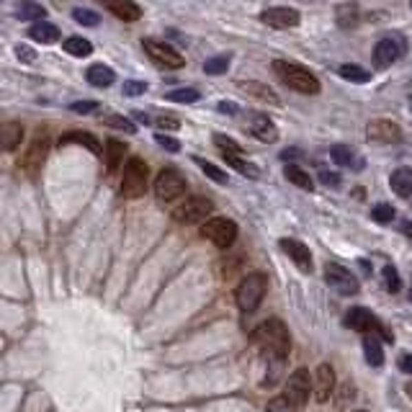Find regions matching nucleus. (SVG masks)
Listing matches in <instances>:
<instances>
[{
    "mask_svg": "<svg viewBox=\"0 0 412 412\" xmlns=\"http://www.w3.org/2000/svg\"><path fill=\"white\" fill-rule=\"evenodd\" d=\"M299 10L286 8V6H276V8H268L260 13V21L271 29H294L299 26Z\"/></svg>",
    "mask_w": 412,
    "mask_h": 412,
    "instance_id": "17",
    "label": "nucleus"
},
{
    "mask_svg": "<svg viewBox=\"0 0 412 412\" xmlns=\"http://www.w3.org/2000/svg\"><path fill=\"white\" fill-rule=\"evenodd\" d=\"M404 50H407V47H404V41L400 39V37H384V39L376 41V47H373V54H371L373 68H379V70L392 68L394 62L404 54Z\"/></svg>",
    "mask_w": 412,
    "mask_h": 412,
    "instance_id": "11",
    "label": "nucleus"
},
{
    "mask_svg": "<svg viewBox=\"0 0 412 412\" xmlns=\"http://www.w3.org/2000/svg\"><path fill=\"white\" fill-rule=\"evenodd\" d=\"M371 219L379 225H389L394 219V206L392 204H376L371 209Z\"/></svg>",
    "mask_w": 412,
    "mask_h": 412,
    "instance_id": "42",
    "label": "nucleus"
},
{
    "mask_svg": "<svg viewBox=\"0 0 412 412\" xmlns=\"http://www.w3.org/2000/svg\"><path fill=\"white\" fill-rule=\"evenodd\" d=\"M296 157H302V150L289 147V150H284V152H281V160H284V163H289V160H296Z\"/></svg>",
    "mask_w": 412,
    "mask_h": 412,
    "instance_id": "52",
    "label": "nucleus"
},
{
    "mask_svg": "<svg viewBox=\"0 0 412 412\" xmlns=\"http://www.w3.org/2000/svg\"><path fill=\"white\" fill-rule=\"evenodd\" d=\"M101 6H106L121 21H137L142 16V8H139L134 0H101Z\"/></svg>",
    "mask_w": 412,
    "mask_h": 412,
    "instance_id": "20",
    "label": "nucleus"
},
{
    "mask_svg": "<svg viewBox=\"0 0 412 412\" xmlns=\"http://www.w3.org/2000/svg\"><path fill=\"white\" fill-rule=\"evenodd\" d=\"M85 80H88L90 85H96V88H108V85L116 80V75H114V70L111 68L96 62V65H90V68L85 70Z\"/></svg>",
    "mask_w": 412,
    "mask_h": 412,
    "instance_id": "25",
    "label": "nucleus"
},
{
    "mask_svg": "<svg viewBox=\"0 0 412 412\" xmlns=\"http://www.w3.org/2000/svg\"><path fill=\"white\" fill-rule=\"evenodd\" d=\"M16 16H19L21 21H44V16H47V10H44V6H39L37 0H23V3H19V10H16Z\"/></svg>",
    "mask_w": 412,
    "mask_h": 412,
    "instance_id": "30",
    "label": "nucleus"
},
{
    "mask_svg": "<svg viewBox=\"0 0 412 412\" xmlns=\"http://www.w3.org/2000/svg\"><path fill=\"white\" fill-rule=\"evenodd\" d=\"M410 6H412V0H410Z\"/></svg>",
    "mask_w": 412,
    "mask_h": 412,
    "instance_id": "57",
    "label": "nucleus"
},
{
    "mask_svg": "<svg viewBox=\"0 0 412 412\" xmlns=\"http://www.w3.org/2000/svg\"><path fill=\"white\" fill-rule=\"evenodd\" d=\"M245 127H247V132H250L256 139H260V142H268V145H271V142L278 139V129H276V124L271 121V116H265V114H260V111H247Z\"/></svg>",
    "mask_w": 412,
    "mask_h": 412,
    "instance_id": "14",
    "label": "nucleus"
},
{
    "mask_svg": "<svg viewBox=\"0 0 412 412\" xmlns=\"http://www.w3.org/2000/svg\"><path fill=\"white\" fill-rule=\"evenodd\" d=\"M142 47L147 52V57L155 62L157 68H165V70H178L186 65V59L183 54L176 50V47H170L165 41H157V39H145L142 41Z\"/></svg>",
    "mask_w": 412,
    "mask_h": 412,
    "instance_id": "10",
    "label": "nucleus"
},
{
    "mask_svg": "<svg viewBox=\"0 0 412 412\" xmlns=\"http://www.w3.org/2000/svg\"><path fill=\"white\" fill-rule=\"evenodd\" d=\"M410 302H412V289H410Z\"/></svg>",
    "mask_w": 412,
    "mask_h": 412,
    "instance_id": "54",
    "label": "nucleus"
},
{
    "mask_svg": "<svg viewBox=\"0 0 412 412\" xmlns=\"http://www.w3.org/2000/svg\"><path fill=\"white\" fill-rule=\"evenodd\" d=\"M150 186V170L142 157H129L121 178V194L127 198H142Z\"/></svg>",
    "mask_w": 412,
    "mask_h": 412,
    "instance_id": "4",
    "label": "nucleus"
},
{
    "mask_svg": "<svg viewBox=\"0 0 412 412\" xmlns=\"http://www.w3.org/2000/svg\"><path fill=\"white\" fill-rule=\"evenodd\" d=\"M284 176L289 178V181H291L296 188H302V191H312V188H314L312 178L307 176V170H302L299 165H291V163H289V165H286V170H284Z\"/></svg>",
    "mask_w": 412,
    "mask_h": 412,
    "instance_id": "32",
    "label": "nucleus"
},
{
    "mask_svg": "<svg viewBox=\"0 0 412 412\" xmlns=\"http://www.w3.org/2000/svg\"><path fill=\"white\" fill-rule=\"evenodd\" d=\"M29 37L34 41H41V44H52V41L59 39V29L50 21H37L29 29Z\"/></svg>",
    "mask_w": 412,
    "mask_h": 412,
    "instance_id": "27",
    "label": "nucleus"
},
{
    "mask_svg": "<svg viewBox=\"0 0 412 412\" xmlns=\"http://www.w3.org/2000/svg\"><path fill=\"white\" fill-rule=\"evenodd\" d=\"M47 155H50V137L44 132H37V137L31 139L26 157H23V170L29 176H37L41 170V165L47 163Z\"/></svg>",
    "mask_w": 412,
    "mask_h": 412,
    "instance_id": "12",
    "label": "nucleus"
},
{
    "mask_svg": "<svg viewBox=\"0 0 412 412\" xmlns=\"http://www.w3.org/2000/svg\"><path fill=\"white\" fill-rule=\"evenodd\" d=\"M59 145H83L93 155H101V142L93 134H88V132H68V134L59 137Z\"/></svg>",
    "mask_w": 412,
    "mask_h": 412,
    "instance_id": "26",
    "label": "nucleus"
},
{
    "mask_svg": "<svg viewBox=\"0 0 412 412\" xmlns=\"http://www.w3.org/2000/svg\"><path fill=\"white\" fill-rule=\"evenodd\" d=\"M330 157H333L335 165L351 167V170H361V167L366 165V160L356 157V150L348 147V145H333V150H330Z\"/></svg>",
    "mask_w": 412,
    "mask_h": 412,
    "instance_id": "21",
    "label": "nucleus"
},
{
    "mask_svg": "<svg viewBox=\"0 0 412 412\" xmlns=\"http://www.w3.org/2000/svg\"><path fill=\"white\" fill-rule=\"evenodd\" d=\"M23 139V129H21L19 121H6L0 127V152H10L16 150Z\"/></svg>",
    "mask_w": 412,
    "mask_h": 412,
    "instance_id": "22",
    "label": "nucleus"
},
{
    "mask_svg": "<svg viewBox=\"0 0 412 412\" xmlns=\"http://www.w3.org/2000/svg\"><path fill=\"white\" fill-rule=\"evenodd\" d=\"M410 103H412V96H410Z\"/></svg>",
    "mask_w": 412,
    "mask_h": 412,
    "instance_id": "56",
    "label": "nucleus"
},
{
    "mask_svg": "<svg viewBox=\"0 0 412 412\" xmlns=\"http://www.w3.org/2000/svg\"><path fill=\"white\" fill-rule=\"evenodd\" d=\"M271 68H274V75L284 83L286 88L296 90V93H305V96L320 93V80L314 78L307 68H302V65L286 62V59H276Z\"/></svg>",
    "mask_w": 412,
    "mask_h": 412,
    "instance_id": "2",
    "label": "nucleus"
},
{
    "mask_svg": "<svg viewBox=\"0 0 412 412\" xmlns=\"http://www.w3.org/2000/svg\"><path fill=\"white\" fill-rule=\"evenodd\" d=\"M389 186L397 196L410 198L412 196V167H397L389 178Z\"/></svg>",
    "mask_w": 412,
    "mask_h": 412,
    "instance_id": "24",
    "label": "nucleus"
},
{
    "mask_svg": "<svg viewBox=\"0 0 412 412\" xmlns=\"http://www.w3.org/2000/svg\"><path fill=\"white\" fill-rule=\"evenodd\" d=\"M201 237L209 240V243H214L216 247L227 250V247L235 245L237 225L232 219H227V216H214V219H209V222L201 225Z\"/></svg>",
    "mask_w": 412,
    "mask_h": 412,
    "instance_id": "6",
    "label": "nucleus"
},
{
    "mask_svg": "<svg viewBox=\"0 0 412 412\" xmlns=\"http://www.w3.org/2000/svg\"><path fill=\"white\" fill-rule=\"evenodd\" d=\"M194 163H196V165L201 167V170H204L206 176H209V178H212V181H214V183H222V186H225L227 181H229V178H227L225 170H219V167L212 165V163H209V160H204V157H194Z\"/></svg>",
    "mask_w": 412,
    "mask_h": 412,
    "instance_id": "35",
    "label": "nucleus"
},
{
    "mask_svg": "<svg viewBox=\"0 0 412 412\" xmlns=\"http://www.w3.org/2000/svg\"><path fill=\"white\" fill-rule=\"evenodd\" d=\"M363 356L366 361L371 363L373 369H379L384 363V348H382V338L373 333H363Z\"/></svg>",
    "mask_w": 412,
    "mask_h": 412,
    "instance_id": "23",
    "label": "nucleus"
},
{
    "mask_svg": "<svg viewBox=\"0 0 412 412\" xmlns=\"http://www.w3.org/2000/svg\"><path fill=\"white\" fill-rule=\"evenodd\" d=\"M384 286H387V291H392V294H397L400 289H402V281H400V274H397V268L394 265H384Z\"/></svg>",
    "mask_w": 412,
    "mask_h": 412,
    "instance_id": "40",
    "label": "nucleus"
},
{
    "mask_svg": "<svg viewBox=\"0 0 412 412\" xmlns=\"http://www.w3.org/2000/svg\"><path fill=\"white\" fill-rule=\"evenodd\" d=\"M167 101H173V103H196L201 99V93L196 88H178V90H170L165 96Z\"/></svg>",
    "mask_w": 412,
    "mask_h": 412,
    "instance_id": "36",
    "label": "nucleus"
},
{
    "mask_svg": "<svg viewBox=\"0 0 412 412\" xmlns=\"http://www.w3.org/2000/svg\"><path fill=\"white\" fill-rule=\"evenodd\" d=\"M309 392H312V379H309V371H307V369H296V371L289 376V382H286L284 394L296 404V407H305Z\"/></svg>",
    "mask_w": 412,
    "mask_h": 412,
    "instance_id": "15",
    "label": "nucleus"
},
{
    "mask_svg": "<svg viewBox=\"0 0 412 412\" xmlns=\"http://www.w3.org/2000/svg\"><path fill=\"white\" fill-rule=\"evenodd\" d=\"M240 88L245 90L250 99L260 101V103H271V106H278L281 99L276 96L274 88H268L265 83H258V80H245V83H240Z\"/></svg>",
    "mask_w": 412,
    "mask_h": 412,
    "instance_id": "19",
    "label": "nucleus"
},
{
    "mask_svg": "<svg viewBox=\"0 0 412 412\" xmlns=\"http://www.w3.org/2000/svg\"><path fill=\"white\" fill-rule=\"evenodd\" d=\"M314 400L320 404H325L330 397H333V389H335V371L330 363H320L317 369H314Z\"/></svg>",
    "mask_w": 412,
    "mask_h": 412,
    "instance_id": "18",
    "label": "nucleus"
},
{
    "mask_svg": "<svg viewBox=\"0 0 412 412\" xmlns=\"http://www.w3.org/2000/svg\"><path fill=\"white\" fill-rule=\"evenodd\" d=\"M145 90H147V83H142V80H127L124 83V96L127 99H137Z\"/></svg>",
    "mask_w": 412,
    "mask_h": 412,
    "instance_id": "44",
    "label": "nucleus"
},
{
    "mask_svg": "<svg viewBox=\"0 0 412 412\" xmlns=\"http://www.w3.org/2000/svg\"><path fill=\"white\" fill-rule=\"evenodd\" d=\"M16 57H19L21 62H34V59H37V52L31 50V47H26V44H16Z\"/></svg>",
    "mask_w": 412,
    "mask_h": 412,
    "instance_id": "48",
    "label": "nucleus"
},
{
    "mask_svg": "<svg viewBox=\"0 0 412 412\" xmlns=\"http://www.w3.org/2000/svg\"><path fill=\"white\" fill-rule=\"evenodd\" d=\"M338 72H340V78L351 80V83H369V80H371V72H369V70H363L361 65H353V62L343 65Z\"/></svg>",
    "mask_w": 412,
    "mask_h": 412,
    "instance_id": "33",
    "label": "nucleus"
},
{
    "mask_svg": "<svg viewBox=\"0 0 412 412\" xmlns=\"http://www.w3.org/2000/svg\"><path fill=\"white\" fill-rule=\"evenodd\" d=\"M214 145L222 150V155H243V147L235 139H229L227 134H214Z\"/></svg>",
    "mask_w": 412,
    "mask_h": 412,
    "instance_id": "41",
    "label": "nucleus"
},
{
    "mask_svg": "<svg viewBox=\"0 0 412 412\" xmlns=\"http://www.w3.org/2000/svg\"><path fill=\"white\" fill-rule=\"evenodd\" d=\"M124 155H127V145H124L121 139H108V142H106V167H108V173H114V170L121 165Z\"/></svg>",
    "mask_w": 412,
    "mask_h": 412,
    "instance_id": "29",
    "label": "nucleus"
},
{
    "mask_svg": "<svg viewBox=\"0 0 412 412\" xmlns=\"http://www.w3.org/2000/svg\"><path fill=\"white\" fill-rule=\"evenodd\" d=\"M335 19H338L340 29H356L358 21H361V10H358L356 3H345V6H340V8L335 10Z\"/></svg>",
    "mask_w": 412,
    "mask_h": 412,
    "instance_id": "28",
    "label": "nucleus"
},
{
    "mask_svg": "<svg viewBox=\"0 0 412 412\" xmlns=\"http://www.w3.org/2000/svg\"><path fill=\"white\" fill-rule=\"evenodd\" d=\"M250 340L263 356H268L271 361L274 358H286L291 351V335L281 320H265L263 325H258Z\"/></svg>",
    "mask_w": 412,
    "mask_h": 412,
    "instance_id": "1",
    "label": "nucleus"
},
{
    "mask_svg": "<svg viewBox=\"0 0 412 412\" xmlns=\"http://www.w3.org/2000/svg\"><path fill=\"white\" fill-rule=\"evenodd\" d=\"M225 160H227V165H232L237 173H243V176L250 178V181H258V178H260V167L247 163L243 155H225Z\"/></svg>",
    "mask_w": 412,
    "mask_h": 412,
    "instance_id": "31",
    "label": "nucleus"
},
{
    "mask_svg": "<svg viewBox=\"0 0 412 412\" xmlns=\"http://www.w3.org/2000/svg\"><path fill=\"white\" fill-rule=\"evenodd\" d=\"M345 327H351L356 333H373L384 338L387 343H392V333H389V327H384L382 320L371 312V309H363V307H351L343 317Z\"/></svg>",
    "mask_w": 412,
    "mask_h": 412,
    "instance_id": "5",
    "label": "nucleus"
},
{
    "mask_svg": "<svg viewBox=\"0 0 412 412\" xmlns=\"http://www.w3.org/2000/svg\"><path fill=\"white\" fill-rule=\"evenodd\" d=\"M227 68H229V54H219V57H212L204 62L206 75H225Z\"/></svg>",
    "mask_w": 412,
    "mask_h": 412,
    "instance_id": "37",
    "label": "nucleus"
},
{
    "mask_svg": "<svg viewBox=\"0 0 412 412\" xmlns=\"http://www.w3.org/2000/svg\"><path fill=\"white\" fill-rule=\"evenodd\" d=\"M65 52L72 54V57H88L93 52V44L88 39H83V37H70V39H65Z\"/></svg>",
    "mask_w": 412,
    "mask_h": 412,
    "instance_id": "34",
    "label": "nucleus"
},
{
    "mask_svg": "<svg viewBox=\"0 0 412 412\" xmlns=\"http://www.w3.org/2000/svg\"><path fill=\"white\" fill-rule=\"evenodd\" d=\"M353 412H366V410H353Z\"/></svg>",
    "mask_w": 412,
    "mask_h": 412,
    "instance_id": "55",
    "label": "nucleus"
},
{
    "mask_svg": "<svg viewBox=\"0 0 412 412\" xmlns=\"http://www.w3.org/2000/svg\"><path fill=\"white\" fill-rule=\"evenodd\" d=\"M152 124H155L157 129H167V132H173V129H181V119L170 116V114H163V116L152 119Z\"/></svg>",
    "mask_w": 412,
    "mask_h": 412,
    "instance_id": "45",
    "label": "nucleus"
},
{
    "mask_svg": "<svg viewBox=\"0 0 412 412\" xmlns=\"http://www.w3.org/2000/svg\"><path fill=\"white\" fill-rule=\"evenodd\" d=\"M212 212H214V204H212L206 196H191V198H186L183 204L176 206L173 219L181 222V225H198V222H204Z\"/></svg>",
    "mask_w": 412,
    "mask_h": 412,
    "instance_id": "9",
    "label": "nucleus"
},
{
    "mask_svg": "<svg viewBox=\"0 0 412 412\" xmlns=\"http://www.w3.org/2000/svg\"><path fill=\"white\" fill-rule=\"evenodd\" d=\"M278 247L284 250L286 256L294 260L296 268H302L305 274H312V253H309V247L302 243V240H294V237H284V240H278Z\"/></svg>",
    "mask_w": 412,
    "mask_h": 412,
    "instance_id": "16",
    "label": "nucleus"
},
{
    "mask_svg": "<svg viewBox=\"0 0 412 412\" xmlns=\"http://www.w3.org/2000/svg\"><path fill=\"white\" fill-rule=\"evenodd\" d=\"M400 232H402L404 237H410V240H412V222H402V227H400Z\"/></svg>",
    "mask_w": 412,
    "mask_h": 412,
    "instance_id": "53",
    "label": "nucleus"
},
{
    "mask_svg": "<svg viewBox=\"0 0 412 412\" xmlns=\"http://www.w3.org/2000/svg\"><path fill=\"white\" fill-rule=\"evenodd\" d=\"M106 127L108 129H119V132H127V134H134L137 132V124L127 116H119V114H111L106 116Z\"/></svg>",
    "mask_w": 412,
    "mask_h": 412,
    "instance_id": "38",
    "label": "nucleus"
},
{
    "mask_svg": "<svg viewBox=\"0 0 412 412\" xmlns=\"http://www.w3.org/2000/svg\"><path fill=\"white\" fill-rule=\"evenodd\" d=\"M265 291H268V278L263 274H247L235 291V302L240 307V312H256L263 302Z\"/></svg>",
    "mask_w": 412,
    "mask_h": 412,
    "instance_id": "3",
    "label": "nucleus"
},
{
    "mask_svg": "<svg viewBox=\"0 0 412 412\" xmlns=\"http://www.w3.org/2000/svg\"><path fill=\"white\" fill-rule=\"evenodd\" d=\"M320 181H322L325 186H330V188L340 186V176H338V173H330V170H320Z\"/></svg>",
    "mask_w": 412,
    "mask_h": 412,
    "instance_id": "50",
    "label": "nucleus"
},
{
    "mask_svg": "<svg viewBox=\"0 0 412 412\" xmlns=\"http://www.w3.org/2000/svg\"><path fill=\"white\" fill-rule=\"evenodd\" d=\"M186 194V178L178 173L176 167H165V170H160L155 178V196L160 201H176Z\"/></svg>",
    "mask_w": 412,
    "mask_h": 412,
    "instance_id": "7",
    "label": "nucleus"
},
{
    "mask_svg": "<svg viewBox=\"0 0 412 412\" xmlns=\"http://www.w3.org/2000/svg\"><path fill=\"white\" fill-rule=\"evenodd\" d=\"M366 137L379 145H397V142H402V129L389 119H373L366 127Z\"/></svg>",
    "mask_w": 412,
    "mask_h": 412,
    "instance_id": "13",
    "label": "nucleus"
},
{
    "mask_svg": "<svg viewBox=\"0 0 412 412\" xmlns=\"http://www.w3.org/2000/svg\"><path fill=\"white\" fill-rule=\"evenodd\" d=\"M400 369H402L404 373H410V376H412V353H402V356H400Z\"/></svg>",
    "mask_w": 412,
    "mask_h": 412,
    "instance_id": "51",
    "label": "nucleus"
},
{
    "mask_svg": "<svg viewBox=\"0 0 412 412\" xmlns=\"http://www.w3.org/2000/svg\"><path fill=\"white\" fill-rule=\"evenodd\" d=\"M70 108H72L75 114H93V111L99 108V101H75Z\"/></svg>",
    "mask_w": 412,
    "mask_h": 412,
    "instance_id": "47",
    "label": "nucleus"
},
{
    "mask_svg": "<svg viewBox=\"0 0 412 412\" xmlns=\"http://www.w3.org/2000/svg\"><path fill=\"white\" fill-rule=\"evenodd\" d=\"M325 281H327V286H330L333 291H338L340 296H356L358 291H361L358 278L340 263L325 265Z\"/></svg>",
    "mask_w": 412,
    "mask_h": 412,
    "instance_id": "8",
    "label": "nucleus"
},
{
    "mask_svg": "<svg viewBox=\"0 0 412 412\" xmlns=\"http://www.w3.org/2000/svg\"><path fill=\"white\" fill-rule=\"evenodd\" d=\"M72 19L83 23V26H99L101 23V16L96 10H88V8H75L72 10Z\"/></svg>",
    "mask_w": 412,
    "mask_h": 412,
    "instance_id": "43",
    "label": "nucleus"
},
{
    "mask_svg": "<svg viewBox=\"0 0 412 412\" xmlns=\"http://www.w3.org/2000/svg\"><path fill=\"white\" fill-rule=\"evenodd\" d=\"M216 111H219V114H227V116H237V114H240V106L232 103V101H219V103H216Z\"/></svg>",
    "mask_w": 412,
    "mask_h": 412,
    "instance_id": "49",
    "label": "nucleus"
},
{
    "mask_svg": "<svg viewBox=\"0 0 412 412\" xmlns=\"http://www.w3.org/2000/svg\"><path fill=\"white\" fill-rule=\"evenodd\" d=\"M155 142L163 150H167V152H181V142H178L176 137H167V134H157Z\"/></svg>",
    "mask_w": 412,
    "mask_h": 412,
    "instance_id": "46",
    "label": "nucleus"
},
{
    "mask_svg": "<svg viewBox=\"0 0 412 412\" xmlns=\"http://www.w3.org/2000/svg\"><path fill=\"white\" fill-rule=\"evenodd\" d=\"M265 412H299V407H296L286 394H278V397H274V400L268 402Z\"/></svg>",
    "mask_w": 412,
    "mask_h": 412,
    "instance_id": "39",
    "label": "nucleus"
}]
</instances>
